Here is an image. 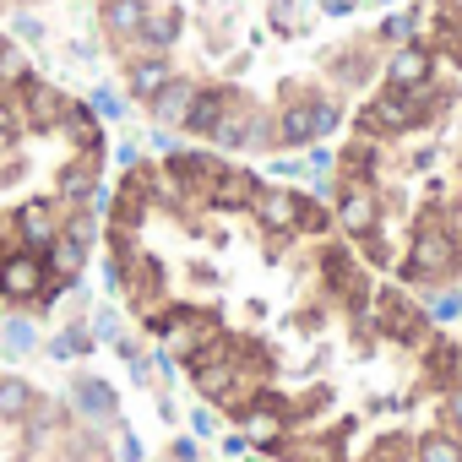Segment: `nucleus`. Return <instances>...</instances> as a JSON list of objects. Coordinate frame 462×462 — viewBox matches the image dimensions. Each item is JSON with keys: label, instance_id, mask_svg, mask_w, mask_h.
Instances as JSON below:
<instances>
[{"label": "nucleus", "instance_id": "nucleus-1", "mask_svg": "<svg viewBox=\"0 0 462 462\" xmlns=\"http://www.w3.org/2000/svg\"><path fill=\"white\" fill-rule=\"evenodd\" d=\"M457 267H462V245L446 235V223H440V217H424L402 273H408L413 283H440V278H451Z\"/></svg>", "mask_w": 462, "mask_h": 462}, {"label": "nucleus", "instance_id": "nucleus-18", "mask_svg": "<svg viewBox=\"0 0 462 462\" xmlns=\"http://www.w3.org/2000/svg\"><path fill=\"white\" fill-rule=\"evenodd\" d=\"M430 370H440V381H451V375H457V348H451V343H440V348L430 354Z\"/></svg>", "mask_w": 462, "mask_h": 462}, {"label": "nucleus", "instance_id": "nucleus-20", "mask_svg": "<svg viewBox=\"0 0 462 462\" xmlns=\"http://www.w3.org/2000/svg\"><path fill=\"white\" fill-rule=\"evenodd\" d=\"M370 462H408V451H402V440H381Z\"/></svg>", "mask_w": 462, "mask_h": 462}, {"label": "nucleus", "instance_id": "nucleus-13", "mask_svg": "<svg viewBox=\"0 0 462 462\" xmlns=\"http://www.w3.org/2000/svg\"><path fill=\"white\" fill-rule=\"evenodd\" d=\"M28 408H33V386L23 381V375H0V419H28Z\"/></svg>", "mask_w": 462, "mask_h": 462}, {"label": "nucleus", "instance_id": "nucleus-5", "mask_svg": "<svg viewBox=\"0 0 462 462\" xmlns=\"http://www.w3.org/2000/svg\"><path fill=\"white\" fill-rule=\"evenodd\" d=\"M381 327L397 337V343H424V332H430V316L424 310H413L397 289H386L381 294Z\"/></svg>", "mask_w": 462, "mask_h": 462}, {"label": "nucleus", "instance_id": "nucleus-12", "mask_svg": "<svg viewBox=\"0 0 462 462\" xmlns=\"http://www.w3.org/2000/svg\"><path fill=\"white\" fill-rule=\"evenodd\" d=\"M251 196H256V174H245V169H223L207 201H212V207H251Z\"/></svg>", "mask_w": 462, "mask_h": 462}, {"label": "nucleus", "instance_id": "nucleus-7", "mask_svg": "<svg viewBox=\"0 0 462 462\" xmlns=\"http://www.w3.org/2000/svg\"><path fill=\"white\" fill-rule=\"evenodd\" d=\"M321 267H327V283H332V294H337V300H348V305H365V289H370V283H365V273L348 262V251H343V245H332Z\"/></svg>", "mask_w": 462, "mask_h": 462}, {"label": "nucleus", "instance_id": "nucleus-8", "mask_svg": "<svg viewBox=\"0 0 462 462\" xmlns=\"http://www.w3.org/2000/svg\"><path fill=\"white\" fill-rule=\"evenodd\" d=\"M169 77H174V66H169L163 55H131V60H125V82H131V93H136L142 104H147Z\"/></svg>", "mask_w": 462, "mask_h": 462}, {"label": "nucleus", "instance_id": "nucleus-16", "mask_svg": "<svg viewBox=\"0 0 462 462\" xmlns=\"http://www.w3.org/2000/svg\"><path fill=\"white\" fill-rule=\"evenodd\" d=\"M245 430H251L256 446H278V435H283V424H278L267 408H251V413H245Z\"/></svg>", "mask_w": 462, "mask_h": 462}, {"label": "nucleus", "instance_id": "nucleus-14", "mask_svg": "<svg viewBox=\"0 0 462 462\" xmlns=\"http://www.w3.org/2000/svg\"><path fill=\"white\" fill-rule=\"evenodd\" d=\"M71 397H77V408H82V413H93V419H109V413H115L109 386H104V381H93V375H82V381L71 386Z\"/></svg>", "mask_w": 462, "mask_h": 462}, {"label": "nucleus", "instance_id": "nucleus-11", "mask_svg": "<svg viewBox=\"0 0 462 462\" xmlns=\"http://www.w3.org/2000/svg\"><path fill=\"white\" fill-rule=\"evenodd\" d=\"M55 185H60V196H66V201H88V196L98 190V152H82L77 163H66Z\"/></svg>", "mask_w": 462, "mask_h": 462}, {"label": "nucleus", "instance_id": "nucleus-2", "mask_svg": "<svg viewBox=\"0 0 462 462\" xmlns=\"http://www.w3.org/2000/svg\"><path fill=\"white\" fill-rule=\"evenodd\" d=\"M223 169H228V163L212 158V152H174V158H169V174H174V185H180L190 201H207Z\"/></svg>", "mask_w": 462, "mask_h": 462}, {"label": "nucleus", "instance_id": "nucleus-10", "mask_svg": "<svg viewBox=\"0 0 462 462\" xmlns=\"http://www.w3.org/2000/svg\"><path fill=\"white\" fill-rule=\"evenodd\" d=\"M55 235H60V223H55L50 201H23V212H17V240L23 245H50Z\"/></svg>", "mask_w": 462, "mask_h": 462}, {"label": "nucleus", "instance_id": "nucleus-19", "mask_svg": "<svg viewBox=\"0 0 462 462\" xmlns=\"http://www.w3.org/2000/svg\"><path fill=\"white\" fill-rule=\"evenodd\" d=\"M300 228H327V212H321V207H310L305 196H300Z\"/></svg>", "mask_w": 462, "mask_h": 462}, {"label": "nucleus", "instance_id": "nucleus-23", "mask_svg": "<svg viewBox=\"0 0 462 462\" xmlns=\"http://www.w3.org/2000/svg\"><path fill=\"white\" fill-rule=\"evenodd\" d=\"M446 413H451V419L462 424V386H451V397H446Z\"/></svg>", "mask_w": 462, "mask_h": 462}, {"label": "nucleus", "instance_id": "nucleus-15", "mask_svg": "<svg viewBox=\"0 0 462 462\" xmlns=\"http://www.w3.org/2000/svg\"><path fill=\"white\" fill-rule=\"evenodd\" d=\"M413 457H419V462H462V446H457L451 435H424Z\"/></svg>", "mask_w": 462, "mask_h": 462}, {"label": "nucleus", "instance_id": "nucleus-6", "mask_svg": "<svg viewBox=\"0 0 462 462\" xmlns=\"http://www.w3.org/2000/svg\"><path fill=\"white\" fill-rule=\"evenodd\" d=\"M251 207H256L262 228H273V235H289V228H300V196H294V190H262V185H256Z\"/></svg>", "mask_w": 462, "mask_h": 462}, {"label": "nucleus", "instance_id": "nucleus-9", "mask_svg": "<svg viewBox=\"0 0 462 462\" xmlns=\"http://www.w3.org/2000/svg\"><path fill=\"white\" fill-rule=\"evenodd\" d=\"M190 93H196V82H190V77H169V82L147 98V109H152L163 125H180V120H185V109H190Z\"/></svg>", "mask_w": 462, "mask_h": 462}, {"label": "nucleus", "instance_id": "nucleus-17", "mask_svg": "<svg viewBox=\"0 0 462 462\" xmlns=\"http://www.w3.org/2000/svg\"><path fill=\"white\" fill-rule=\"evenodd\" d=\"M294 457L300 462H337V440H305Z\"/></svg>", "mask_w": 462, "mask_h": 462}, {"label": "nucleus", "instance_id": "nucleus-3", "mask_svg": "<svg viewBox=\"0 0 462 462\" xmlns=\"http://www.w3.org/2000/svg\"><path fill=\"white\" fill-rule=\"evenodd\" d=\"M44 262L39 256H6L0 262V294H12V300H33L44 305Z\"/></svg>", "mask_w": 462, "mask_h": 462}, {"label": "nucleus", "instance_id": "nucleus-22", "mask_svg": "<svg viewBox=\"0 0 462 462\" xmlns=\"http://www.w3.org/2000/svg\"><path fill=\"white\" fill-rule=\"evenodd\" d=\"M440 223H446V235H451V240L462 245V201H457V207H451V212H446Z\"/></svg>", "mask_w": 462, "mask_h": 462}, {"label": "nucleus", "instance_id": "nucleus-4", "mask_svg": "<svg viewBox=\"0 0 462 462\" xmlns=\"http://www.w3.org/2000/svg\"><path fill=\"white\" fill-rule=\"evenodd\" d=\"M337 223L348 228L354 240L375 235V223H381V201H375V190H370L365 180H354V185L343 190V201H337Z\"/></svg>", "mask_w": 462, "mask_h": 462}, {"label": "nucleus", "instance_id": "nucleus-21", "mask_svg": "<svg viewBox=\"0 0 462 462\" xmlns=\"http://www.w3.org/2000/svg\"><path fill=\"white\" fill-rule=\"evenodd\" d=\"M457 310H462V300H457V294H446V300H435V305H430L424 316H440V321H451Z\"/></svg>", "mask_w": 462, "mask_h": 462}]
</instances>
